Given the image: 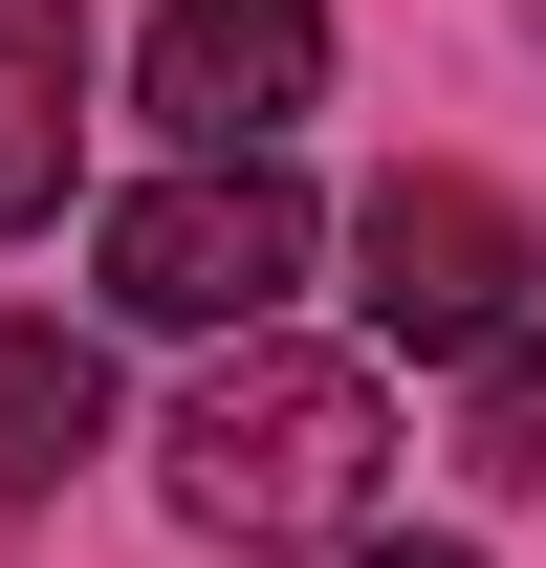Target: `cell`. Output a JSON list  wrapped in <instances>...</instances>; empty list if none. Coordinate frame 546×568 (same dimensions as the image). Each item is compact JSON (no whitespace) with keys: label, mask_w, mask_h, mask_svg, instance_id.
<instances>
[{"label":"cell","mask_w":546,"mask_h":568,"mask_svg":"<svg viewBox=\"0 0 546 568\" xmlns=\"http://www.w3.org/2000/svg\"><path fill=\"white\" fill-rule=\"evenodd\" d=\"M153 459H175V525H198V547H350L372 481H394V416H372L350 351L241 328V372H198Z\"/></svg>","instance_id":"obj_1"},{"label":"cell","mask_w":546,"mask_h":568,"mask_svg":"<svg viewBox=\"0 0 546 568\" xmlns=\"http://www.w3.org/2000/svg\"><path fill=\"white\" fill-rule=\"evenodd\" d=\"M306 241H328V219H306V175H284V153H198V175L110 197V241H88V263H110V306H132V328H263L284 284H306Z\"/></svg>","instance_id":"obj_2"},{"label":"cell","mask_w":546,"mask_h":568,"mask_svg":"<svg viewBox=\"0 0 546 568\" xmlns=\"http://www.w3.org/2000/svg\"><path fill=\"white\" fill-rule=\"evenodd\" d=\"M350 263H372V328H394L415 372H459L481 328L546 284V241H525V197H481V175H372Z\"/></svg>","instance_id":"obj_3"},{"label":"cell","mask_w":546,"mask_h":568,"mask_svg":"<svg viewBox=\"0 0 546 568\" xmlns=\"http://www.w3.org/2000/svg\"><path fill=\"white\" fill-rule=\"evenodd\" d=\"M153 132L175 153H284V110L328 88V0H153Z\"/></svg>","instance_id":"obj_4"},{"label":"cell","mask_w":546,"mask_h":568,"mask_svg":"<svg viewBox=\"0 0 546 568\" xmlns=\"http://www.w3.org/2000/svg\"><path fill=\"white\" fill-rule=\"evenodd\" d=\"M67 153H88V22L67 0H0V241L67 219Z\"/></svg>","instance_id":"obj_5"},{"label":"cell","mask_w":546,"mask_h":568,"mask_svg":"<svg viewBox=\"0 0 546 568\" xmlns=\"http://www.w3.org/2000/svg\"><path fill=\"white\" fill-rule=\"evenodd\" d=\"M88 437H110V372H88L67 328H0V503H44Z\"/></svg>","instance_id":"obj_6"},{"label":"cell","mask_w":546,"mask_h":568,"mask_svg":"<svg viewBox=\"0 0 546 568\" xmlns=\"http://www.w3.org/2000/svg\"><path fill=\"white\" fill-rule=\"evenodd\" d=\"M459 372H481V394H459V459H481V481H546V284L481 328Z\"/></svg>","instance_id":"obj_7"},{"label":"cell","mask_w":546,"mask_h":568,"mask_svg":"<svg viewBox=\"0 0 546 568\" xmlns=\"http://www.w3.org/2000/svg\"><path fill=\"white\" fill-rule=\"evenodd\" d=\"M350 568H481V547H394V525H350Z\"/></svg>","instance_id":"obj_8"}]
</instances>
